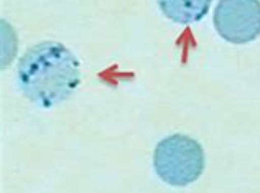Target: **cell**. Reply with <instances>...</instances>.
<instances>
[{
  "label": "cell",
  "instance_id": "6da1fadb",
  "mask_svg": "<svg viewBox=\"0 0 260 193\" xmlns=\"http://www.w3.org/2000/svg\"><path fill=\"white\" fill-rule=\"evenodd\" d=\"M17 79L31 102L40 107H53L66 101L79 86V61L64 45L43 41L20 58Z\"/></svg>",
  "mask_w": 260,
  "mask_h": 193
},
{
  "label": "cell",
  "instance_id": "7a4b0ae2",
  "mask_svg": "<svg viewBox=\"0 0 260 193\" xmlns=\"http://www.w3.org/2000/svg\"><path fill=\"white\" fill-rule=\"evenodd\" d=\"M204 150L188 135L173 134L158 142L153 152V167L163 182L184 187L196 182L204 170Z\"/></svg>",
  "mask_w": 260,
  "mask_h": 193
},
{
  "label": "cell",
  "instance_id": "3957f363",
  "mask_svg": "<svg viewBox=\"0 0 260 193\" xmlns=\"http://www.w3.org/2000/svg\"><path fill=\"white\" fill-rule=\"evenodd\" d=\"M214 26L224 40L244 45L260 35V0H219Z\"/></svg>",
  "mask_w": 260,
  "mask_h": 193
},
{
  "label": "cell",
  "instance_id": "277c9868",
  "mask_svg": "<svg viewBox=\"0 0 260 193\" xmlns=\"http://www.w3.org/2000/svg\"><path fill=\"white\" fill-rule=\"evenodd\" d=\"M211 2L213 0H158V5L167 18L186 25L206 17Z\"/></svg>",
  "mask_w": 260,
  "mask_h": 193
}]
</instances>
